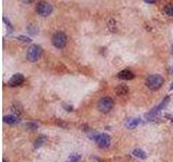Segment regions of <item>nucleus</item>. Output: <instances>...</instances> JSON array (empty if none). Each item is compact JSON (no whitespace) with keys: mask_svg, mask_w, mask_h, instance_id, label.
Returning a JSON list of instances; mask_svg holds the SVG:
<instances>
[{"mask_svg":"<svg viewBox=\"0 0 173 162\" xmlns=\"http://www.w3.org/2000/svg\"><path fill=\"white\" fill-rule=\"evenodd\" d=\"M172 52H173V47H172Z\"/></svg>","mask_w":173,"mask_h":162,"instance_id":"nucleus-27","label":"nucleus"},{"mask_svg":"<svg viewBox=\"0 0 173 162\" xmlns=\"http://www.w3.org/2000/svg\"><path fill=\"white\" fill-rule=\"evenodd\" d=\"M45 142H47V137L43 136V135H41V136H39L38 139H37V141L35 142V147L36 148L40 147V146H42Z\"/></svg>","mask_w":173,"mask_h":162,"instance_id":"nucleus-13","label":"nucleus"},{"mask_svg":"<svg viewBox=\"0 0 173 162\" xmlns=\"http://www.w3.org/2000/svg\"><path fill=\"white\" fill-rule=\"evenodd\" d=\"M95 142L100 148H107L110 145V137L107 134H100L95 137Z\"/></svg>","mask_w":173,"mask_h":162,"instance_id":"nucleus-7","label":"nucleus"},{"mask_svg":"<svg viewBox=\"0 0 173 162\" xmlns=\"http://www.w3.org/2000/svg\"><path fill=\"white\" fill-rule=\"evenodd\" d=\"M28 32H29V34H32V35H36L37 28L34 27V26H29V27H28Z\"/></svg>","mask_w":173,"mask_h":162,"instance_id":"nucleus-20","label":"nucleus"},{"mask_svg":"<svg viewBox=\"0 0 173 162\" xmlns=\"http://www.w3.org/2000/svg\"><path fill=\"white\" fill-rule=\"evenodd\" d=\"M22 1H23L24 3H32L34 0H22Z\"/></svg>","mask_w":173,"mask_h":162,"instance_id":"nucleus-24","label":"nucleus"},{"mask_svg":"<svg viewBox=\"0 0 173 162\" xmlns=\"http://www.w3.org/2000/svg\"><path fill=\"white\" fill-rule=\"evenodd\" d=\"M52 43L58 49H62L66 45L67 43V37L63 32H56L52 37Z\"/></svg>","mask_w":173,"mask_h":162,"instance_id":"nucleus-2","label":"nucleus"},{"mask_svg":"<svg viewBox=\"0 0 173 162\" xmlns=\"http://www.w3.org/2000/svg\"><path fill=\"white\" fill-rule=\"evenodd\" d=\"M52 10H53V8H52V6L49 3V2L40 1L37 3L36 11L39 15H41V16H48V15H50L52 12Z\"/></svg>","mask_w":173,"mask_h":162,"instance_id":"nucleus-6","label":"nucleus"},{"mask_svg":"<svg viewBox=\"0 0 173 162\" xmlns=\"http://www.w3.org/2000/svg\"><path fill=\"white\" fill-rule=\"evenodd\" d=\"M128 92H129L128 87L124 84H120L116 87V93H117V95H126Z\"/></svg>","mask_w":173,"mask_h":162,"instance_id":"nucleus-11","label":"nucleus"},{"mask_svg":"<svg viewBox=\"0 0 173 162\" xmlns=\"http://www.w3.org/2000/svg\"><path fill=\"white\" fill-rule=\"evenodd\" d=\"M171 90H173V82H172V84H171V87H170Z\"/></svg>","mask_w":173,"mask_h":162,"instance_id":"nucleus-25","label":"nucleus"},{"mask_svg":"<svg viewBox=\"0 0 173 162\" xmlns=\"http://www.w3.org/2000/svg\"><path fill=\"white\" fill-rule=\"evenodd\" d=\"M146 3H155L156 2V0H145Z\"/></svg>","mask_w":173,"mask_h":162,"instance_id":"nucleus-23","label":"nucleus"},{"mask_svg":"<svg viewBox=\"0 0 173 162\" xmlns=\"http://www.w3.org/2000/svg\"><path fill=\"white\" fill-rule=\"evenodd\" d=\"M64 107L67 109V111H71V109H73V107L71 106H67V105H65V104H64Z\"/></svg>","mask_w":173,"mask_h":162,"instance_id":"nucleus-22","label":"nucleus"},{"mask_svg":"<svg viewBox=\"0 0 173 162\" xmlns=\"http://www.w3.org/2000/svg\"><path fill=\"white\" fill-rule=\"evenodd\" d=\"M41 53H42V50L39 45H32L29 47L27 51V58L29 62H37V61L40 58Z\"/></svg>","mask_w":173,"mask_h":162,"instance_id":"nucleus-4","label":"nucleus"},{"mask_svg":"<svg viewBox=\"0 0 173 162\" xmlns=\"http://www.w3.org/2000/svg\"><path fill=\"white\" fill-rule=\"evenodd\" d=\"M171 71H172V73H173V66H172V68H171Z\"/></svg>","mask_w":173,"mask_h":162,"instance_id":"nucleus-26","label":"nucleus"},{"mask_svg":"<svg viewBox=\"0 0 173 162\" xmlns=\"http://www.w3.org/2000/svg\"><path fill=\"white\" fill-rule=\"evenodd\" d=\"M163 78L160 75H150L146 80V85L149 87L150 90L155 91L161 87V85L163 84Z\"/></svg>","mask_w":173,"mask_h":162,"instance_id":"nucleus-1","label":"nucleus"},{"mask_svg":"<svg viewBox=\"0 0 173 162\" xmlns=\"http://www.w3.org/2000/svg\"><path fill=\"white\" fill-rule=\"evenodd\" d=\"M80 159V156L78 154H73L69 156V158L67 159L66 162H78Z\"/></svg>","mask_w":173,"mask_h":162,"instance_id":"nucleus-17","label":"nucleus"},{"mask_svg":"<svg viewBox=\"0 0 173 162\" xmlns=\"http://www.w3.org/2000/svg\"><path fill=\"white\" fill-rule=\"evenodd\" d=\"M118 78L123 79V80H130L134 78V74L129 70V69H124V70H121L118 74Z\"/></svg>","mask_w":173,"mask_h":162,"instance_id":"nucleus-9","label":"nucleus"},{"mask_svg":"<svg viewBox=\"0 0 173 162\" xmlns=\"http://www.w3.org/2000/svg\"><path fill=\"white\" fill-rule=\"evenodd\" d=\"M133 155H134L136 158H140V159H145L146 158V154L143 151V150H141V149L133 150Z\"/></svg>","mask_w":173,"mask_h":162,"instance_id":"nucleus-14","label":"nucleus"},{"mask_svg":"<svg viewBox=\"0 0 173 162\" xmlns=\"http://www.w3.org/2000/svg\"><path fill=\"white\" fill-rule=\"evenodd\" d=\"M26 126H27L29 130H36L37 129V124H35V123H27Z\"/></svg>","mask_w":173,"mask_h":162,"instance_id":"nucleus-21","label":"nucleus"},{"mask_svg":"<svg viewBox=\"0 0 173 162\" xmlns=\"http://www.w3.org/2000/svg\"><path fill=\"white\" fill-rule=\"evenodd\" d=\"M3 121L6 122V123H9V124H16V123H19V119L17 116L10 115V116H4Z\"/></svg>","mask_w":173,"mask_h":162,"instance_id":"nucleus-10","label":"nucleus"},{"mask_svg":"<svg viewBox=\"0 0 173 162\" xmlns=\"http://www.w3.org/2000/svg\"><path fill=\"white\" fill-rule=\"evenodd\" d=\"M16 39L17 40H21L22 42H26V43H29L30 41V38H28V37H26V36H19V37H16Z\"/></svg>","mask_w":173,"mask_h":162,"instance_id":"nucleus-19","label":"nucleus"},{"mask_svg":"<svg viewBox=\"0 0 173 162\" xmlns=\"http://www.w3.org/2000/svg\"><path fill=\"white\" fill-rule=\"evenodd\" d=\"M140 123H141V120L140 119H130L127 121L126 126L128 129H134L135 126H137Z\"/></svg>","mask_w":173,"mask_h":162,"instance_id":"nucleus-12","label":"nucleus"},{"mask_svg":"<svg viewBox=\"0 0 173 162\" xmlns=\"http://www.w3.org/2000/svg\"><path fill=\"white\" fill-rule=\"evenodd\" d=\"M169 100H170V97H169V96H166V97L162 100V102H161L160 104L158 105V106L155 107L154 109H152V111H149L148 113H146L145 117L148 118V120L155 119V117L157 116V113H160V111L162 110L163 108H166V106H167V105L169 104Z\"/></svg>","mask_w":173,"mask_h":162,"instance_id":"nucleus-5","label":"nucleus"},{"mask_svg":"<svg viewBox=\"0 0 173 162\" xmlns=\"http://www.w3.org/2000/svg\"><path fill=\"white\" fill-rule=\"evenodd\" d=\"M163 12L167 15H169V16H173V6H171V4L166 6L165 9H163Z\"/></svg>","mask_w":173,"mask_h":162,"instance_id":"nucleus-16","label":"nucleus"},{"mask_svg":"<svg viewBox=\"0 0 173 162\" xmlns=\"http://www.w3.org/2000/svg\"><path fill=\"white\" fill-rule=\"evenodd\" d=\"M108 27L110 29V32H116V22L115 19H110L108 22Z\"/></svg>","mask_w":173,"mask_h":162,"instance_id":"nucleus-18","label":"nucleus"},{"mask_svg":"<svg viewBox=\"0 0 173 162\" xmlns=\"http://www.w3.org/2000/svg\"><path fill=\"white\" fill-rule=\"evenodd\" d=\"M11 110H12L13 113H15V115H21V113H23V109H22V107L19 106V105H17V104L12 105V107H11Z\"/></svg>","mask_w":173,"mask_h":162,"instance_id":"nucleus-15","label":"nucleus"},{"mask_svg":"<svg viewBox=\"0 0 173 162\" xmlns=\"http://www.w3.org/2000/svg\"><path fill=\"white\" fill-rule=\"evenodd\" d=\"M113 107H114V100L110 97H103L98 100L97 108L101 113H109L113 109Z\"/></svg>","mask_w":173,"mask_h":162,"instance_id":"nucleus-3","label":"nucleus"},{"mask_svg":"<svg viewBox=\"0 0 173 162\" xmlns=\"http://www.w3.org/2000/svg\"><path fill=\"white\" fill-rule=\"evenodd\" d=\"M24 80H25V78H24V76L22 75V74H15V75H13L12 78L9 80L8 84L10 85V87H17V85H21L22 83L24 82Z\"/></svg>","mask_w":173,"mask_h":162,"instance_id":"nucleus-8","label":"nucleus"}]
</instances>
